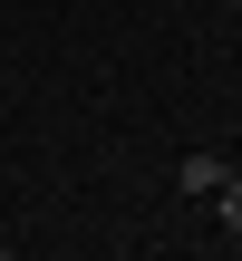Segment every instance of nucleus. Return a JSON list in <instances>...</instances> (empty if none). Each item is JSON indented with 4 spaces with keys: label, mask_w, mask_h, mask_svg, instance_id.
<instances>
[{
    "label": "nucleus",
    "mask_w": 242,
    "mask_h": 261,
    "mask_svg": "<svg viewBox=\"0 0 242 261\" xmlns=\"http://www.w3.org/2000/svg\"><path fill=\"white\" fill-rule=\"evenodd\" d=\"M223 174H233V165H223V155H184V165H175V184H184V194H213V184H223Z\"/></svg>",
    "instance_id": "f257e3e1"
},
{
    "label": "nucleus",
    "mask_w": 242,
    "mask_h": 261,
    "mask_svg": "<svg viewBox=\"0 0 242 261\" xmlns=\"http://www.w3.org/2000/svg\"><path fill=\"white\" fill-rule=\"evenodd\" d=\"M213 203H223V232H242V174H223V184H213Z\"/></svg>",
    "instance_id": "f03ea898"
},
{
    "label": "nucleus",
    "mask_w": 242,
    "mask_h": 261,
    "mask_svg": "<svg viewBox=\"0 0 242 261\" xmlns=\"http://www.w3.org/2000/svg\"><path fill=\"white\" fill-rule=\"evenodd\" d=\"M233 10H242V0H233Z\"/></svg>",
    "instance_id": "7ed1b4c3"
}]
</instances>
